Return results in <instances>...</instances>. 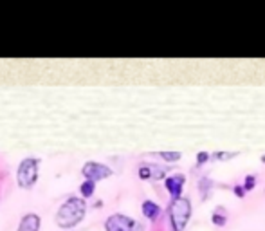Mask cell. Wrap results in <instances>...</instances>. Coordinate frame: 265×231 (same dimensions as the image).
Returning <instances> with one entry per match:
<instances>
[{
  "label": "cell",
  "instance_id": "obj_5",
  "mask_svg": "<svg viewBox=\"0 0 265 231\" xmlns=\"http://www.w3.org/2000/svg\"><path fill=\"white\" fill-rule=\"evenodd\" d=\"M105 228H107V231H133L135 222L130 217H126V215L116 213V215H110L107 218Z\"/></svg>",
  "mask_w": 265,
  "mask_h": 231
},
{
  "label": "cell",
  "instance_id": "obj_1",
  "mask_svg": "<svg viewBox=\"0 0 265 231\" xmlns=\"http://www.w3.org/2000/svg\"><path fill=\"white\" fill-rule=\"evenodd\" d=\"M85 210H87V202L80 197H70L60 206V210L56 213V224L63 230L74 228L76 224L82 222V218L85 217Z\"/></svg>",
  "mask_w": 265,
  "mask_h": 231
},
{
  "label": "cell",
  "instance_id": "obj_8",
  "mask_svg": "<svg viewBox=\"0 0 265 231\" xmlns=\"http://www.w3.org/2000/svg\"><path fill=\"white\" fill-rule=\"evenodd\" d=\"M143 213H145V217H148L150 220H155V218L159 217V213H161V208H159V204L151 202V200H145V202H143Z\"/></svg>",
  "mask_w": 265,
  "mask_h": 231
},
{
  "label": "cell",
  "instance_id": "obj_6",
  "mask_svg": "<svg viewBox=\"0 0 265 231\" xmlns=\"http://www.w3.org/2000/svg\"><path fill=\"white\" fill-rule=\"evenodd\" d=\"M184 182H186V177H184V175H173V177H168V179L164 181L166 190L170 192V195L173 199H179V197H181Z\"/></svg>",
  "mask_w": 265,
  "mask_h": 231
},
{
  "label": "cell",
  "instance_id": "obj_10",
  "mask_svg": "<svg viewBox=\"0 0 265 231\" xmlns=\"http://www.w3.org/2000/svg\"><path fill=\"white\" fill-rule=\"evenodd\" d=\"M161 157L166 161H170V163H173V161L181 159V154H179V152H161Z\"/></svg>",
  "mask_w": 265,
  "mask_h": 231
},
{
  "label": "cell",
  "instance_id": "obj_4",
  "mask_svg": "<svg viewBox=\"0 0 265 231\" xmlns=\"http://www.w3.org/2000/svg\"><path fill=\"white\" fill-rule=\"evenodd\" d=\"M82 173L85 175V179L87 181L96 182V181L110 177V175H112V170L108 166H105V165H101V163H92V161H90V163H87V165L83 166Z\"/></svg>",
  "mask_w": 265,
  "mask_h": 231
},
{
  "label": "cell",
  "instance_id": "obj_3",
  "mask_svg": "<svg viewBox=\"0 0 265 231\" xmlns=\"http://www.w3.org/2000/svg\"><path fill=\"white\" fill-rule=\"evenodd\" d=\"M38 179V161L33 157H27L20 163L18 172H17V181H18V186L27 190L31 188Z\"/></svg>",
  "mask_w": 265,
  "mask_h": 231
},
{
  "label": "cell",
  "instance_id": "obj_12",
  "mask_svg": "<svg viewBox=\"0 0 265 231\" xmlns=\"http://www.w3.org/2000/svg\"><path fill=\"white\" fill-rule=\"evenodd\" d=\"M213 222L216 226H224V224H226V217H224V215H220V213H215V215H213Z\"/></svg>",
  "mask_w": 265,
  "mask_h": 231
},
{
  "label": "cell",
  "instance_id": "obj_7",
  "mask_svg": "<svg viewBox=\"0 0 265 231\" xmlns=\"http://www.w3.org/2000/svg\"><path fill=\"white\" fill-rule=\"evenodd\" d=\"M40 230V217L36 213H27L22 217L17 231H38Z\"/></svg>",
  "mask_w": 265,
  "mask_h": 231
},
{
  "label": "cell",
  "instance_id": "obj_2",
  "mask_svg": "<svg viewBox=\"0 0 265 231\" xmlns=\"http://www.w3.org/2000/svg\"><path fill=\"white\" fill-rule=\"evenodd\" d=\"M191 215V204L188 199H173L170 204V220L173 226V231H182L186 228Z\"/></svg>",
  "mask_w": 265,
  "mask_h": 231
},
{
  "label": "cell",
  "instance_id": "obj_13",
  "mask_svg": "<svg viewBox=\"0 0 265 231\" xmlns=\"http://www.w3.org/2000/svg\"><path fill=\"white\" fill-rule=\"evenodd\" d=\"M254 184H256V179H254L252 175H249V177L246 179V186H244V188H246V190H251Z\"/></svg>",
  "mask_w": 265,
  "mask_h": 231
},
{
  "label": "cell",
  "instance_id": "obj_14",
  "mask_svg": "<svg viewBox=\"0 0 265 231\" xmlns=\"http://www.w3.org/2000/svg\"><path fill=\"white\" fill-rule=\"evenodd\" d=\"M208 157H209V155L206 154V152H200V154H199V163H200V165H202V163H206Z\"/></svg>",
  "mask_w": 265,
  "mask_h": 231
},
{
  "label": "cell",
  "instance_id": "obj_15",
  "mask_svg": "<svg viewBox=\"0 0 265 231\" xmlns=\"http://www.w3.org/2000/svg\"><path fill=\"white\" fill-rule=\"evenodd\" d=\"M242 188H244V186H236V188H234V193H236V195H240V197L244 195V190H242Z\"/></svg>",
  "mask_w": 265,
  "mask_h": 231
},
{
  "label": "cell",
  "instance_id": "obj_9",
  "mask_svg": "<svg viewBox=\"0 0 265 231\" xmlns=\"http://www.w3.org/2000/svg\"><path fill=\"white\" fill-rule=\"evenodd\" d=\"M94 188H96V182H92V181H85L80 190H82L83 197H90V195L94 193Z\"/></svg>",
  "mask_w": 265,
  "mask_h": 231
},
{
  "label": "cell",
  "instance_id": "obj_11",
  "mask_svg": "<svg viewBox=\"0 0 265 231\" xmlns=\"http://www.w3.org/2000/svg\"><path fill=\"white\" fill-rule=\"evenodd\" d=\"M139 177H141V179H150V177H151L150 166H141V168H139Z\"/></svg>",
  "mask_w": 265,
  "mask_h": 231
}]
</instances>
